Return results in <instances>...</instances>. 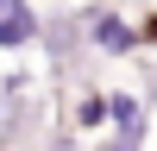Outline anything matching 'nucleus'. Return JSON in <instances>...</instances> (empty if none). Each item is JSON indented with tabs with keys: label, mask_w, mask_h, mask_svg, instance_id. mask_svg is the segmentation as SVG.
<instances>
[{
	"label": "nucleus",
	"mask_w": 157,
	"mask_h": 151,
	"mask_svg": "<svg viewBox=\"0 0 157 151\" xmlns=\"http://www.w3.org/2000/svg\"><path fill=\"white\" fill-rule=\"evenodd\" d=\"M101 126H107V88H82L69 107V132L75 138H101Z\"/></svg>",
	"instance_id": "5"
},
{
	"label": "nucleus",
	"mask_w": 157,
	"mask_h": 151,
	"mask_svg": "<svg viewBox=\"0 0 157 151\" xmlns=\"http://www.w3.org/2000/svg\"><path fill=\"white\" fill-rule=\"evenodd\" d=\"M38 32H44V13H38L32 0H0V50H6V57L38 50Z\"/></svg>",
	"instance_id": "3"
},
{
	"label": "nucleus",
	"mask_w": 157,
	"mask_h": 151,
	"mask_svg": "<svg viewBox=\"0 0 157 151\" xmlns=\"http://www.w3.org/2000/svg\"><path fill=\"white\" fill-rule=\"evenodd\" d=\"M157 44V13H145V19H138V50H151Z\"/></svg>",
	"instance_id": "6"
},
{
	"label": "nucleus",
	"mask_w": 157,
	"mask_h": 151,
	"mask_svg": "<svg viewBox=\"0 0 157 151\" xmlns=\"http://www.w3.org/2000/svg\"><path fill=\"white\" fill-rule=\"evenodd\" d=\"M107 145L101 151H145L151 138V101L132 95V88H107V126H101Z\"/></svg>",
	"instance_id": "1"
},
{
	"label": "nucleus",
	"mask_w": 157,
	"mask_h": 151,
	"mask_svg": "<svg viewBox=\"0 0 157 151\" xmlns=\"http://www.w3.org/2000/svg\"><path fill=\"white\" fill-rule=\"evenodd\" d=\"M38 44L50 50V69H57V76H69V57L82 50V19H44Z\"/></svg>",
	"instance_id": "4"
},
{
	"label": "nucleus",
	"mask_w": 157,
	"mask_h": 151,
	"mask_svg": "<svg viewBox=\"0 0 157 151\" xmlns=\"http://www.w3.org/2000/svg\"><path fill=\"white\" fill-rule=\"evenodd\" d=\"M0 151H19V145H13V138H0Z\"/></svg>",
	"instance_id": "7"
},
{
	"label": "nucleus",
	"mask_w": 157,
	"mask_h": 151,
	"mask_svg": "<svg viewBox=\"0 0 157 151\" xmlns=\"http://www.w3.org/2000/svg\"><path fill=\"white\" fill-rule=\"evenodd\" d=\"M82 44L94 57H138V19H126L120 6H88L82 13Z\"/></svg>",
	"instance_id": "2"
}]
</instances>
